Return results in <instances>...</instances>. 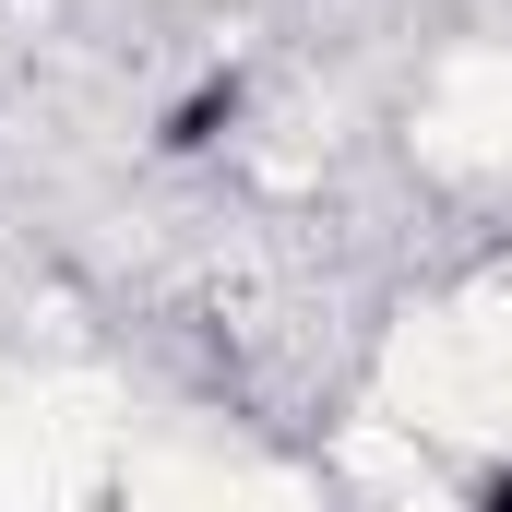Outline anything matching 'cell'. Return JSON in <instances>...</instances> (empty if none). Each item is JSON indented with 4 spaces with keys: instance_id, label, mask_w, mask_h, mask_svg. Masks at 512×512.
<instances>
[{
    "instance_id": "6da1fadb",
    "label": "cell",
    "mask_w": 512,
    "mask_h": 512,
    "mask_svg": "<svg viewBox=\"0 0 512 512\" xmlns=\"http://www.w3.org/2000/svg\"><path fill=\"white\" fill-rule=\"evenodd\" d=\"M239 108H251V84H239V72H215V84H191V96L167 108L155 143H167V155H203V143H227V131H239Z\"/></svg>"
},
{
    "instance_id": "7a4b0ae2",
    "label": "cell",
    "mask_w": 512,
    "mask_h": 512,
    "mask_svg": "<svg viewBox=\"0 0 512 512\" xmlns=\"http://www.w3.org/2000/svg\"><path fill=\"white\" fill-rule=\"evenodd\" d=\"M465 512H512V465H489V477L465 489Z\"/></svg>"
}]
</instances>
